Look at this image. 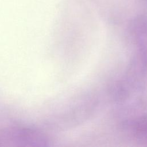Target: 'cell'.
Masks as SVG:
<instances>
[{
  "label": "cell",
  "instance_id": "obj_1",
  "mask_svg": "<svg viewBox=\"0 0 147 147\" xmlns=\"http://www.w3.org/2000/svg\"><path fill=\"white\" fill-rule=\"evenodd\" d=\"M136 133L141 137L147 138V118L139 119L135 125Z\"/></svg>",
  "mask_w": 147,
  "mask_h": 147
}]
</instances>
